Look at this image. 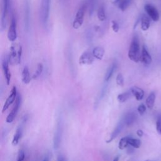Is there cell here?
Wrapping results in <instances>:
<instances>
[{
  "instance_id": "obj_1",
  "label": "cell",
  "mask_w": 161,
  "mask_h": 161,
  "mask_svg": "<svg viewBox=\"0 0 161 161\" xmlns=\"http://www.w3.org/2000/svg\"><path fill=\"white\" fill-rule=\"evenodd\" d=\"M128 56L131 61L135 63H138L140 61L141 53L140 50V42L139 38L137 35L132 38L128 50Z\"/></svg>"
},
{
  "instance_id": "obj_2",
  "label": "cell",
  "mask_w": 161,
  "mask_h": 161,
  "mask_svg": "<svg viewBox=\"0 0 161 161\" xmlns=\"http://www.w3.org/2000/svg\"><path fill=\"white\" fill-rule=\"evenodd\" d=\"M50 0H42L40 17L43 25H46L49 18Z\"/></svg>"
},
{
  "instance_id": "obj_3",
  "label": "cell",
  "mask_w": 161,
  "mask_h": 161,
  "mask_svg": "<svg viewBox=\"0 0 161 161\" xmlns=\"http://www.w3.org/2000/svg\"><path fill=\"white\" fill-rule=\"evenodd\" d=\"M86 5H83L78 10L73 22V27L74 29H79L83 24L84 18L86 12Z\"/></svg>"
},
{
  "instance_id": "obj_4",
  "label": "cell",
  "mask_w": 161,
  "mask_h": 161,
  "mask_svg": "<svg viewBox=\"0 0 161 161\" xmlns=\"http://www.w3.org/2000/svg\"><path fill=\"white\" fill-rule=\"evenodd\" d=\"M63 122L61 118H59L58 126H57V130L55 133L54 138H53V148L54 149H58L60 144L61 143L62 137H63Z\"/></svg>"
},
{
  "instance_id": "obj_5",
  "label": "cell",
  "mask_w": 161,
  "mask_h": 161,
  "mask_svg": "<svg viewBox=\"0 0 161 161\" xmlns=\"http://www.w3.org/2000/svg\"><path fill=\"white\" fill-rule=\"evenodd\" d=\"M21 103H22L21 95L20 94H18L17 99H16V101H15V105L13 106V108L12 109V112L9 113V115L7 117L6 122L7 123H12L14 121V120L16 118V117L17 115V113L18 112L19 108H20V105H21Z\"/></svg>"
},
{
  "instance_id": "obj_6",
  "label": "cell",
  "mask_w": 161,
  "mask_h": 161,
  "mask_svg": "<svg viewBox=\"0 0 161 161\" xmlns=\"http://www.w3.org/2000/svg\"><path fill=\"white\" fill-rule=\"evenodd\" d=\"M8 39L10 42H14L17 38V22L15 16H12L10 26L9 27L8 34Z\"/></svg>"
},
{
  "instance_id": "obj_7",
  "label": "cell",
  "mask_w": 161,
  "mask_h": 161,
  "mask_svg": "<svg viewBox=\"0 0 161 161\" xmlns=\"http://www.w3.org/2000/svg\"><path fill=\"white\" fill-rule=\"evenodd\" d=\"M10 0H3V12L1 20V30L3 31L7 27V15L10 9Z\"/></svg>"
},
{
  "instance_id": "obj_8",
  "label": "cell",
  "mask_w": 161,
  "mask_h": 161,
  "mask_svg": "<svg viewBox=\"0 0 161 161\" xmlns=\"http://www.w3.org/2000/svg\"><path fill=\"white\" fill-rule=\"evenodd\" d=\"M94 60V57L93 53L87 50L84 52L80 56L79 59V63L81 65H91L93 64Z\"/></svg>"
},
{
  "instance_id": "obj_9",
  "label": "cell",
  "mask_w": 161,
  "mask_h": 161,
  "mask_svg": "<svg viewBox=\"0 0 161 161\" xmlns=\"http://www.w3.org/2000/svg\"><path fill=\"white\" fill-rule=\"evenodd\" d=\"M17 96H18V94H17V88H16V86H14L13 87L12 91H11V93H10V95L8 96V98L7 99V100H6V101H5L4 105H3L2 113H4L5 112H6L10 106L17 99Z\"/></svg>"
},
{
  "instance_id": "obj_10",
  "label": "cell",
  "mask_w": 161,
  "mask_h": 161,
  "mask_svg": "<svg viewBox=\"0 0 161 161\" xmlns=\"http://www.w3.org/2000/svg\"><path fill=\"white\" fill-rule=\"evenodd\" d=\"M144 9L148 17L153 21L157 22L159 20V13L154 6L150 4H147L145 5Z\"/></svg>"
},
{
  "instance_id": "obj_11",
  "label": "cell",
  "mask_w": 161,
  "mask_h": 161,
  "mask_svg": "<svg viewBox=\"0 0 161 161\" xmlns=\"http://www.w3.org/2000/svg\"><path fill=\"white\" fill-rule=\"evenodd\" d=\"M9 60L7 58H4L2 61V69L4 73L7 84L8 85L10 84L12 78V74L9 69Z\"/></svg>"
},
{
  "instance_id": "obj_12",
  "label": "cell",
  "mask_w": 161,
  "mask_h": 161,
  "mask_svg": "<svg viewBox=\"0 0 161 161\" xmlns=\"http://www.w3.org/2000/svg\"><path fill=\"white\" fill-rule=\"evenodd\" d=\"M140 61L145 65H149L152 63V57L145 45H143L142 47Z\"/></svg>"
},
{
  "instance_id": "obj_13",
  "label": "cell",
  "mask_w": 161,
  "mask_h": 161,
  "mask_svg": "<svg viewBox=\"0 0 161 161\" xmlns=\"http://www.w3.org/2000/svg\"><path fill=\"white\" fill-rule=\"evenodd\" d=\"M124 125H125V123L123 122V120H122L116 126V127L115 128L114 130L113 131V132L112 133L111 135H110V139L108 140H107L106 142L107 143H110L111 142L112 140H113L115 138H117L119 134L121 133V132L122 131L123 127H124Z\"/></svg>"
},
{
  "instance_id": "obj_14",
  "label": "cell",
  "mask_w": 161,
  "mask_h": 161,
  "mask_svg": "<svg viewBox=\"0 0 161 161\" xmlns=\"http://www.w3.org/2000/svg\"><path fill=\"white\" fill-rule=\"evenodd\" d=\"M18 49H17L15 45H12L10 47V52L8 58L9 63L12 64H18Z\"/></svg>"
},
{
  "instance_id": "obj_15",
  "label": "cell",
  "mask_w": 161,
  "mask_h": 161,
  "mask_svg": "<svg viewBox=\"0 0 161 161\" xmlns=\"http://www.w3.org/2000/svg\"><path fill=\"white\" fill-rule=\"evenodd\" d=\"M137 114L133 112H131L127 113L125 115V116L123 118V120L125 123V125H126L127 126H130L135 123V122L137 120Z\"/></svg>"
},
{
  "instance_id": "obj_16",
  "label": "cell",
  "mask_w": 161,
  "mask_h": 161,
  "mask_svg": "<svg viewBox=\"0 0 161 161\" xmlns=\"http://www.w3.org/2000/svg\"><path fill=\"white\" fill-rule=\"evenodd\" d=\"M131 3V0H114L113 4L122 12L125 11Z\"/></svg>"
},
{
  "instance_id": "obj_17",
  "label": "cell",
  "mask_w": 161,
  "mask_h": 161,
  "mask_svg": "<svg viewBox=\"0 0 161 161\" xmlns=\"http://www.w3.org/2000/svg\"><path fill=\"white\" fill-rule=\"evenodd\" d=\"M130 91L137 101H141L144 97V91L140 88L133 86L131 88Z\"/></svg>"
},
{
  "instance_id": "obj_18",
  "label": "cell",
  "mask_w": 161,
  "mask_h": 161,
  "mask_svg": "<svg viewBox=\"0 0 161 161\" xmlns=\"http://www.w3.org/2000/svg\"><path fill=\"white\" fill-rule=\"evenodd\" d=\"M92 53L94 58L98 60H102L104 55V49L101 46H97L93 48Z\"/></svg>"
},
{
  "instance_id": "obj_19",
  "label": "cell",
  "mask_w": 161,
  "mask_h": 161,
  "mask_svg": "<svg viewBox=\"0 0 161 161\" xmlns=\"http://www.w3.org/2000/svg\"><path fill=\"white\" fill-rule=\"evenodd\" d=\"M140 22H141L142 30L143 31H147L149 28L150 25V20L148 17H147L145 15H142L141 16Z\"/></svg>"
},
{
  "instance_id": "obj_20",
  "label": "cell",
  "mask_w": 161,
  "mask_h": 161,
  "mask_svg": "<svg viewBox=\"0 0 161 161\" xmlns=\"http://www.w3.org/2000/svg\"><path fill=\"white\" fill-rule=\"evenodd\" d=\"M22 81L24 84H28L30 83L31 81V77H30L29 69L27 66H25L23 68L22 74Z\"/></svg>"
},
{
  "instance_id": "obj_21",
  "label": "cell",
  "mask_w": 161,
  "mask_h": 161,
  "mask_svg": "<svg viewBox=\"0 0 161 161\" xmlns=\"http://www.w3.org/2000/svg\"><path fill=\"white\" fill-rule=\"evenodd\" d=\"M117 68V64L115 63H113L107 70L105 76H104V81L105 82H108L109 80L111 79L112 77L115 69Z\"/></svg>"
},
{
  "instance_id": "obj_22",
  "label": "cell",
  "mask_w": 161,
  "mask_h": 161,
  "mask_svg": "<svg viewBox=\"0 0 161 161\" xmlns=\"http://www.w3.org/2000/svg\"><path fill=\"white\" fill-rule=\"evenodd\" d=\"M22 132H23L22 127L20 126L17 129V130L15 132V133L14 135V137H13V140H12V145H13L16 146V145H18V143H19L20 140L22 138Z\"/></svg>"
},
{
  "instance_id": "obj_23",
  "label": "cell",
  "mask_w": 161,
  "mask_h": 161,
  "mask_svg": "<svg viewBox=\"0 0 161 161\" xmlns=\"http://www.w3.org/2000/svg\"><path fill=\"white\" fill-rule=\"evenodd\" d=\"M155 94L153 92H152L147 98L146 99V105L148 107L149 109H152L155 104Z\"/></svg>"
},
{
  "instance_id": "obj_24",
  "label": "cell",
  "mask_w": 161,
  "mask_h": 161,
  "mask_svg": "<svg viewBox=\"0 0 161 161\" xmlns=\"http://www.w3.org/2000/svg\"><path fill=\"white\" fill-rule=\"evenodd\" d=\"M132 92L130 91H127V92H125V93H123L122 94H120L118 95L117 96V99L118 101L122 103H124L125 101H127L132 96Z\"/></svg>"
},
{
  "instance_id": "obj_25",
  "label": "cell",
  "mask_w": 161,
  "mask_h": 161,
  "mask_svg": "<svg viewBox=\"0 0 161 161\" xmlns=\"http://www.w3.org/2000/svg\"><path fill=\"white\" fill-rule=\"evenodd\" d=\"M97 17H98V20L101 22H104L106 20V14H105L104 7L103 5H101L99 7L98 12H97Z\"/></svg>"
},
{
  "instance_id": "obj_26",
  "label": "cell",
  "mask_w": 161,
  "mask_h": 161,
  "mask_svg": "<svg viewBox=\"0 0 161 161\" xmlns=\"http://www.w3.org/2000/svg\"><path fill=\"white\" fill-rule=\"evenodd\" d=\"M129 138H130V137H124L120 139L119 143H118V148L120 150L125 149L129 145V143H128Z\"/></svg>"
},
{
  "instance_id": "obj_27",
  "label": "cell",
  "mask_w": 161,
  "mask_h": 161,
  "mask_svg": "<svg viewBox=\"0 0 161 161\" xmlns=\"http://www.w3.org/2000/svg\"><path fill=\"white\" fill-rule=\"evenodd\" d=\"M128 143L130 145H131L133 148H138L141 146L142 142H141L140 140H139V139L130 137L128 139Z\"/></svg>"
},
{
  "instance_id": "obj_28",
  "label": "cell",
  "mask_w": 161,
  "mask_h": 161,
  "mask_svg": "<svg viewBox=\"0 0 161 161\" xmlns=\"http://www.w3.org/2000/svg\"><path fill=\"white\" fill-rule=\"evenodd\" d=\"M43 66L42 64H41V63L38 64V66H37V70H36L35 73H34V74L33 75L32 78H33V79H37V78L41 75V74L42 73V72H43Z\"/></svg>"
},
{
  "instance_id": "obj_29",
  "label": "cell",
  "mask_w": 161,
  "mask_h": 161,
  "mask_svg": "<svg viewBox=\"0 0 161 161\" xmlns=\"http://www.w3.org/2000/svg\"><path fill=\"white\" fill-rule=\"evenodd\" d=\"M107 88H108V82H106L105 84H104V86H103L101 90V93H100L99 98H98V100L99 101L101 100L104 98V96H105V94L106 93Z\"/></svg>"
},
{
  "instance_id": "obj_30",
  "label": "cell",
  "mask_w": 161,
  "mask_h": 161,
  "mask_svg": "<svg viewBox=\"0 0 161 161\" xmlns=\"http://www.w3.org/2000/svg\"><path fill=\"white\" fill-rule=\"evenodd\" d=\"M116 82H117V84L120 86H123L124 85V78L121 73H119L117 76Z\"/></svg>"
},
{
  "instance_id": "obj_31",
  "label": "cell",
  "mask_w": 161,
  "mask_h": 161,
  "mask_svg": "<svg viewBox=\"0 0 161 161\" xmlns=\"http://www.w3.org/2000/svg\"><path fill=\"white\" fill-rule=\"evenodd\" d=\"M156 130L159 135H161V115H160L156 121Z\"/></svg>"
},
{
  "instance_id": "obj_32",
  "label": "cell",
  "mask_w": 161,
  "mask_h": 161,
  "mask_svg": "<svg viewBox=\"0 0 161 161\" xmlns=\"http://www.w3.org/2000/svg\"><path fill=\"white\" fill-rule=\"evenodd\" d=\"M25 158V152L24 150L22 149L19 150L17 161H24Z\"/></svg>"
},
{
  "instance_id": "obj_33",
  "label": "cell",
  "mask_w": 161,
  "mask_h": 161,
  "mask_svg": "<svg viewBox=\"0 0 161 161\" xmlns=\"http://www.w3.org/2000/svg\"><path fill=\"white\" fill-rule=\"evenodd\" d=\"M137 111L138 113L140 115H143L145 112H146V106L145 105H144L143 104H141L138 106V108H137Z\"/></svg>"
},
{
  "instance_id": "obj_34",
  "label": "cell",
  "mask_w": 161,
  "mask_h": 161,
  "mask_svg": "<svg viewBox=\"0 0 161 161\" xmlns=\"http://www.w3.org/2000/svg\"><path fill=\"white\" fill-rule=\"evenodd\" d=\"M112 30H113L114 32H115V33L118 32L119 29H120V27H119V25L117 23V22H116L115 20H113L112 22Z\"/></svg>"
},
{
  "instance_id": "obj_35",
  "label": "cell",
  "mask_w": 161,
  "mask_h": 161,
  "mask_svg": "<svg viewBox=\"0 0 161 161\" xmlns=\"http://www.w3.org/2000/svg\"><path fill=\"white\" fill-rule=\"evenodd\" d=\"M137 135L139 137H142L143 135V132L142 130H138L137 131Z\"/></svg>"
},
{
  "instance_id": "obj_36",
  "label": "cell",
  "mask_w": 161,
  "mask_h": 161,
  "mask_svg": "<svg viewBox=\"0 0 161 161\" xmlns=\"http://www.w3.org/2000/svg\"><path fill=\"white\" fill-rule=\"evenodd\" d=\"M58 161H68V159L65 157H64V156H60L58 158Z\"/></svg>"
},
{
  "instance_id": "obj_37",
  "label": "cell",
  "mask_w": 161,
  "mask_h": 161,
  "mask_svg": "<svg viewBox=\"0 0 161 161\" xmlns=\"http://www.w3.org/2000/svg\"><path fill=\"white\" fill-rule=\"evenodd\" d=\"M42 161H50V158H49V156L48 155H46Z\"/></svg>"
},
{
  "instance_id": "obj_38",
  "label": "cell",
  "mask_w": 161,
  "mask_h": 161,
  "mask_svg": "<svg viewBox=\"0 0 161 161\" xmlns=\"http://www.w3.org/2000/svg\"><path fill=\"white\" fill-rule=\"evenodd\" d=\"M113 161H119V156H117V157L113 159Z\"/></svg>"
},
{
  "instance_id": "obj_39",
  "label": "cell",
  "mask_w": 161,
  "mask_h": 161,
  "mask_svg": "<svg viewBox=\"0 0 161 161\" xmlns=\"http://www.w3.org/2000/svg\"><path fill=\"white\" fill-rule=\"evenodd\" d=\"M145 161H152V160H145Z\"/></svg>"
}]
</instances>
